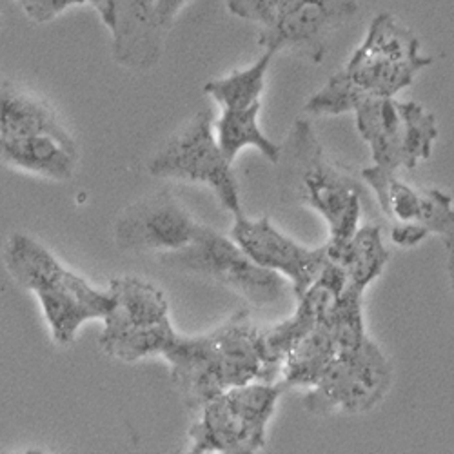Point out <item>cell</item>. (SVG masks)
Returning a JSON list of instances; mask_svg holds the SVG:
<instances>
[{
  "label": "cell",
  "instance_id": "5bb4252c",
  "mask_svg": "<svg viewBox=\"0 0 454 454\" xmlns=\"http://www.w3.org/2000/svg\"><path fill=\"white\" fill-rule=\"evenodd\" d=\"M109 291L113 294V309L104 318L102 334L142 329L169 318L164 291L142 278H115L109 284Z\"/></svg>",
  "mask_w": 454,
  "mask_h": 454
},
{
  "label": "cell",
  "instance_id": "6da1fadb",
  "mask_svg": "<svg viewBox=\"0 0 454 454\" xmlns=\"http://www.w3.org/2000/svg\"><path fill=\"white\" fill-rule=\"evenodd\" d=\"M157 355L166 358L176 391L193 412L227 389L275 382L280 374L263 346V331L251 324L246 311L199 336L180 334L171 325Z\"/></svg>",
  "mask_w": 454,
  "mask_h": 454
},
{
  "label": "cell",
  "instance_id": "52a82bcc",
  "mask_svg": "<svg viewBox=\"0 0 454 454\" xmlns=\"http://www.w3.org/2000/svg\"><path fill=\"white\" fill-rule=\"evenodd\" d=\"M147 171L157 178H176L209 185L220 204L233 213V216L244 213L233 162L223 155L216 140L211 113L200 111L175 133L149 160Z\"/></svg>",
  "mask_w": 454,
  "mask_h": 454
},
{
  "label": "cell",
  "instance_id": "277c9868",
  "mask_svg": "<svg viewBox=\"0 0 454 454\" xmlns=\"http://www.w3.org/2000/svg\"><path fill=\"white\" fill-rule=\"evenodd\" d=\"M286 151L294 171L300 202L325 220L329 247L344 244L360 227V185L327 160L309 121L300 119L293 124Z\"/></svg>",
  "mask_w": 454,
  "mask_h": 454
},
{
  "label": "cell",
  "instance_id": "4fadbf2b",
  "mask_svg": "<svg viewBox=\"0 0 454 454\" xmlns=\"http://www.w3.org/2000/svg\"><path fill=\"white\" fill-rule=\"evenodd\" d=\"M113 36V59L126 69H153L164 53L168 35L157 20V0H119Z\"/></svg>",
  "mask_w": 454,
  "mask_h": 454
},
{
  "label": "cell",
  "instance_id": "7402d4cb",
  "mask_svg": "<svg viewBox=\"0 0 454 454\" xmlns=\"http://www.w3.org/2000/svg\"><path fill=\"white\" fill-rule=\"evenodd\" d=\"M429 230H431V233H436L445 244L447 270H449V278H450V286L454 291V206H452V199L449 195L442 193Z\"/></svg>",
  "mask_w": 454,
  "mask_h": 454
},
{
  "label": "cell",
  "instance_id": "8fae6325",
  "mask_svg": "<svg viewBox=\"0 0 454 454\" xmlns=\"http://www.w3.org/2000/svg\"><path fill=\"white\" fill-rule=\"evenodd\" d=\"M231 239L258 266L291 280L296 298L304 294L329 262L327 247L309 249L284 235L268 216L247 218L235 215Z\"/></svg>",
  "mask_w": 454,
  "mask_h": 454
},
{
  "label": "cell",
  "instance_id": "5b68a950",
  "mask_svg": "<svg viewBox=\"0 0 454 454\" xmlns=\"http://www.w3.org/2000/svg\"><path fill=\"white\" fill-rule=\"evenodd\" d=\"M289 389L284 382H251L209 400L189 429L193 454H254L266 447L277 402Z\"/></svg>",
  "mask_w": 454,
  "mask_h": 454
},
{
  "label": "cell",
  "instance_id": "ffe728a7",
  "mask_svg": "<svg viewBox=\"0 0 454 454\" xmlns=\"http://www.w3.org/2000/svg\"><path fill=\"white\" fill-rule=\"evenodd\" d=\"M262 106L247 109H227L216 122V140L223 155L235 162L237 155L246 147H254L270 162L277 164L282 159V145L262 133L258 126V115Z\"/></svg>",
  "mask_w": 454,
  "mask_h": 454
},
{
  "label": "cell",
  "instance_id": "7a4b0ae2",
  "mask_svg": "<svg viewBox=\"0 0 454 454\" xmlns=\"http://www.w3.org/2000/svg\"><path fill=\"white\" fill-rule=\"evenodd\" d=\"M433 62V57L420 51L419 36L393 13H378L344 69L308 100L306 111L336 117L355 113L371 98H395Z\"/></svg>",
  "mask_w": 454,
  "mask_h": 454
},
{
  "label": "cell",
  "instance_id": "7c38bea8",
  "mask_svg": "<svg viewBox=\"0 0 454 454\" xmlns=\"http://www.w3.org/2000/svg\"><path fill=\"white\" fill-rule=\"evenodd\" d=\"M171 193H159L128 207L117 222V244L131 251L173 253L192 244L200 231Z\"/></svg>",
  "mask_w": 454,
  "mask_h": 454
},
{
  "label": "cell",
  "instance_id": "cb8c5ba5",
  "mask_svg": "<svg viewBox=\"0 0 454 454\" xmlns=\"http://www.w3.org/2000/svg\"><path fill=\"white\" fill-rule=\"evenodd\" d=\"M29 20L46 24L73 6H82V0H17Z\"/></svg>",
  "mask_w": 454,
  "mask_h": 454
},
{
  "label": "cell",
  "instance_id": "484cf974",
  "mask_svg": "<svg viewBox=\"0 0 454 454\" xmlns=\"http://www.w3.org/2000/svg\"><path fill=\"white\" fill-rule=\"evenodd\" d=\"M189 3V0H157V20L160 27L169 33L180 10Z\"/></svg>",
  "mask_w": 454,
  "mask_h": 454
},
{
  "label": "cell",
  "instance_id": "44dd1931",
  "mask_svg": "<svg viewBox=\"0 0 454 454\" xmlns=\"http://www.w3.org/2000/svg\"><path fill=\"white\" fill-rule=\"evenodd\" d=\"M277 53L263 50V55L244 69H235L222 79L209 81L204 91L220 106L227 109H247L262 106V95L266 91V77Z\"/></svg>",
  "mask_w": 454,
  "mask_h": 454
},
{
  "label": "cell",
  "instance_id": "ba28073f",
  "mask_svg": "<svg viewBox=\"0 0 454 454\" xmlns=\"http://www.w3.org/2000/svg\"><path fill=\"white\" fill-rule=\"evenodd\" d=\"M162 266L206 277L246 296L251 304L271 306L284 294L278 273L258 266L233 240L202 225L195 240L173 253L160 254Z\"/></svg>",
  "mask_w": 454,
  "mask_h": 454
},
{
  "label": "cell",
  "instance_id": "d4e9b609",
  "mask_svg": "<svg viewBox=\"0 0 454 454\" xmlns=\"http://www.w3.org/2000/svg\"><path fill=\"white\" fill-rule=\"evenodd\" d=\"M429 233L427 227L420 223H396L391 230V240L400 247L419 246Z\"/></svg>",
  "mask_w": 454,
  "mask_h": 454
},
{
  "label": "cell",
  "instance_id": "83f0119b",
  "mask_svg": "<svg viewBox=\"0 0 454 454\" xmlns=\"http://www.w3.org/2000/svg\"><path fill=\"white\" fill-rule=\"evenodd\" d=\"M0 26H3V12H0Z\"/></svg>",
  "mask_w": 454,
  "mask_h": 454
},
{
  "label": "cell",
  "instance_id": "ac0fdd59",
  "mask_svg": "<svg viewBox=\"0 0 454 454\" xmlns=\"http://www.w3.org/2000/svg\"><path fill=\"white\" fill-rule=\"evenodd\" d=\"M325 247L329 260L346 273L348 286L362 291L382 275L391 256L378 225H360L356 233L344 244L336 247L325 244Z\"/></svg>",
  "mask_w": 454,
  "mask_h": 454
},
{
  "label": "cell",
  "instance_id": "9a60e30c",
  "mask_svg": "<svg viewBox=\"0 0 454 454\" xmlns=\"http://www.w3.org/2000/svg\"><path fill=\"white\" fill-rule=\"evenodd\" d=\"M0 162L50 180H69L79 162L77 145L50 135L0 138Z\"/></svg>",
  "mask_w": 454,
  "mask_h": 454
},
{
  "label": "cell",
  "instance_id": "3957f363",
  "mask_svg": "<svg viewBox=\"0 0 454 454\" xmlns=\"http://www.w3.org/2000/svg\"><path fill=\"white\" fill-rule=\"evenodd\" d=\"M3 260L10 277L39 298L53 342L60 348L73 344L84 324L104 322L113 309L109 287H93L27 235L13 233L4 246Z\"/></svg>",
  "mask_w": 454,
  "mask_h": 454
},
{
  "label": "cell",
  "instance_id": "e0dca14e",
  "mask_svg": "<svg viewBox=\"0 0 454 454\" xmlns=\"http://www.w3.org/2000/svg\"><path fill=\"white\" fill-rule=\"evenodd\" d=\"M362 176L372 189L378 204L393 225L420 223L429 230L440 189L412 187L395 171H384L376 166L362 169Z\"/></svg>",
  "mask_w": 454,
  "mask_h": 454
},
{
  "label": "cell",
  "instance_id": "30bf717a",
  "mask_svg": "<svg viewBox=\"0 0 454 454\" xmlns=\"http://www.w3.org/2000/svg\"><path fill=\"white\" fill-rule=\"evenodd\" d=\"M358 12L356 0H282L260 26L258 46L273 53L294 50L320 62L329 36Z\"/></svg>",
  "mask_w": 454,
  "mask_h": 454
},
{
  "label": "cell",
  "instance_id": "d6986e66",
  "mask_svg": "<svg viewBox=\"0 0 454 454\" xmlns=\"http://www.w3.org/2000/svg\"><path fill=\"white\" fill-rule=\"evenodd\" d=\"M338 353L340 346L333 331L318 317L315 329L282 362V382L287 387L313 389Z\"/></svg>",
  "mask_w": 454,
  "mask_h": 454
},
{
  "label": "cell",
  "instance_id": "2e32d148",
  "mask_svg": "<svg viewBox=\"0 0 454 454\" xmlns=\"http://www.w3.org/2000/svg\"><path fill=\"white\" fill-rule=\"evenodd\" d=\"M36 135H50L64 144L77 145L48 102L13 82H0V138Z\"/></svg>",
  "mask_w": 454,
  "mask_h": 454
},
{
  "label": "cell",
  "instance_id": "4316f807",
  "mask_svg": "<svg viewBox=\"0 0 454 454\" xmlns=\"http://www.w3.org/2000/svg\"><path fill=\"white\" fill-rule=\"evenodd\" d=\"M119 0H82V4H90L100 17L102 24L111 29L113 22H115V12H117Z\"/></svg>",
  "mask_w": 454,
  "mask_h": 454
},
{
  "label": "cell",
  "instance_id": "603a6c76",
  "mask_svg": "<svg viewBox=\"0 0 454 454\" xmlns=\"http://www.w3.org/2000/svg\"><path fill=\"white\" fill-rule=\"evenodd\" d=\"M282 0H223L225 8L231 15L256 22L260 26L266 24L280 6Z\"/></svg>",
  "mask_w": 454,
  "mask_h": 454
},
{
  "label": "cell",
  "instance_id": "8992f818",
  "mask_svg": "<svg viewBox=\"0 0 454 454\" xmlns=\"http://www.w3.org/2000/svg\"><path fill=\"white\" fill-rule=\"evenodd\" d=\"M355 117L371 147L372 166L384 171L414 169L431 157L440 135L436 117L412 100L371 98L355 109Z\"/></svg>",
  "mask_w": 454,
  "mask_h": 454
},
{
  "label": "cell",
  "instance_id": "9c48e42d",
  "mask_svg": "<svg viewBox=\"0 0 454 454\" xmlns=\"http://www.w3.org/2000/svg\"><path fill=\"white\" fill-rule=\"evenodd\" d=\"M393 369L371 338L342 349L329 364L318 384L308 393L306 407L315 414L365 412L391 387Z\"/></svg>",
  "mask_w": 454,
  "mask_h": 454
}]
</instances>
